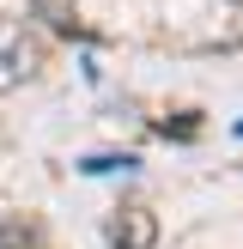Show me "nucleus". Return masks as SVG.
I'll list each match as a JSON object with an SVG mask.
<instances>
[{
	"label": "nucleus",
	"mask_w": 243,
	"mask_h": 249,
	"mask_svg": "<svg viewBox=\"0 0 243 249\" xmlns=\"http://www.w3.org/2000/svg\"><path fill=\"white\" fill-rule=\"evenodd\" d=\"M36 18H49L55 31H73V0H31Z\"/></svg>",
	"instance_id": "7ed1b4c3"
},
{
	"label": "nucleus",
	"mask_w": 243,
	"mask_h": 249,
	"mask_svg": "<svg viewBox=\"0 0 243 249\" xmlns=\"http://www.w3.org/2000/svg\"><path fill=\"white\" fill-rule=\"evenodd\" d=\"M0 249H24V231H0Z\"/></svg>",
	"instance_id": "20e7f679"
},
{
	"label": "nucleus",
	"mask_w": 243,
	"mask_h": 249,
	"mask_svg": "<svg viewBox=\"0 0 243 249\" xmlns=\"http://www.w3.org/2000/svg\"><path fill=\"white\" fill-rule=\"evenodd\" d=\"M109 243L116 249H152L158 243V219L146 213V207H122V213L109 219Z\"/></svg>",
	"instance_id": "f257e3e1"
},
{
	"label": "nucleus",
	"mask_w": 243,
	"mask_h": 249,
	"mask_svg": "<svg viewBox=\"0 0 243 249\" xmlns=\"http://www.w3.org/2000/svg\"><path fill=\"white\" fill-rule=\"evenodd\" d=\"M36 73V43H24L12 24H0V85H18Z\"/></svg>",
	"instance_id": "f03ea898"
}]
</instances>
